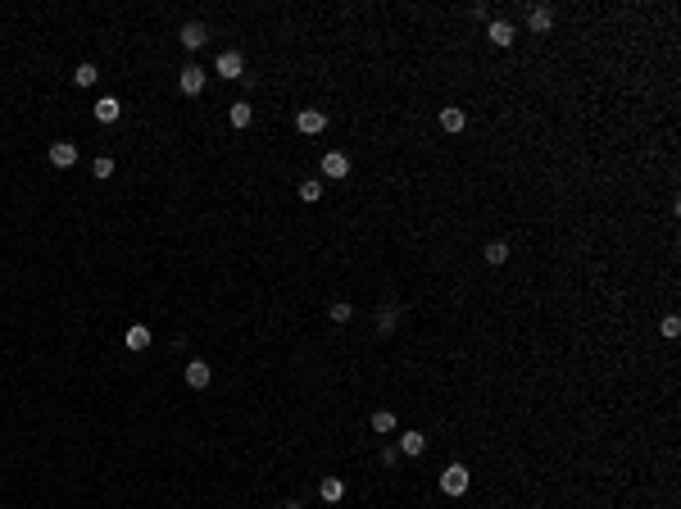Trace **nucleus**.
Returning <instances> with one entry per match:
<instances>
[{
    "label": "nucleus",
    "instance_id": "f257e3e1",
    "mask_svg": "<svg viewBox=\"0 0 681 509\" xmlns=\"http://www.w3.org/2000/svg\"><path fill=\"white\" fill-rule=\"evenodd\" d=\"M468 482H473V473H468V464H450L445 473H440V491L445 496H464Z\"/></svg>",
    "mask_w": 681,
    "mask_h": 509
},
{
    "label": "nucleus",
    "instance_id": "f03ea898",
    "mask_svg": "<svg viewBox=\"0 0 681 509\" xmlns=\"http://www.w3.org/2000/svg\"><path fill=\"white\" fill-rule=\"evenodd\" d=\"M177 86H182V95H200L205 91V69H200V64H187V69L177 73Z\"/></svg>",
    "mask_w": 681,
    "mask_h": 509
},
{
    "label": "nucleus",
    "instance_id": "7ed1b4c3",
    "mask_svg": "<svg viewBox=\"0 0 681 509\" xmlns=\"http://www.w3.org/2000/svg\"><path fill=\"white\" fill-rule=\"evenodd\" d=\"M218 78H245L241 51H223V55H218Z\"/></svg>",
    "mask_w": 681,
    "mask_h": 509
},
{
    "label": "nucleus",
    "instance_id": "20e7f679",
    "mask_svg": "<svg viewBox=\"0 0 681 509\" xmlns=\"http://www.w3.org/2000/svg\"><path fill=\"white\" fill-rule=\"evenodd\" d=\"M295 128H300L304 137H318V132L328 128V114H323V110H300V119H295Z\"/></svg>",
    "mask_w": 681,
    "mask_h": 509
},
{
    "label": "nucleus",
    "instance_id": "39448f33",
    "mask_svg": "<svg viewBox=\"0 0 681 509\" xmlns=\"http://www.w3.org/2000/svg\"><path fill=\"white\" fill-rule=\"evenodd\" d=\"M50 164L55 168H73L78 164V146H73V141H50Z\"/></svg>",
    "mask_w": 681,
    "mask_h": 509
},
{
    "label": "nucleus",
    "instance_id": "423d86ee",
    "mask_svg": "<svg viewBox=\"0 0 681 509\" xmlns=\"http://www.w3.org/2000/svg\"><path fill=\"white\" fill-rule=\"evenodd\" d=\"M345 173H350V155H341V150H328V155H323V178H345Z\"/></svg>",
    "mask_w": 681,
    "mask_h": 509
},
{
    "label": "nucleus",
    "instance_id": "0eeeda50",
    "mask_svg": "<svg viewBox=\"0 0 681 509\" xmlns=\"http://www.w3.org/2000/svg\"><path fill=\"white\" fill-rule=\"evenodd\" d=\"M527 27H532V32H550V27H554V9L550 5H532V9H527Z\"/></svg>",
    "mask_w": 681,
    "mask_h": 509
},
{
    "label": "nucleus",
    "instance_id": "6e6552de",
    "mask_svg": "<svg viewBox=\"0 0 681 509\" xmlns=\"http://www.w3.org/2000/svg\"><path fill=\"white\" fill-rule=\"evenodd\" d=\"M209 378H214V373H209L205 359H191V364H187V387H191V391H205Z\"/></svg>",
    "mask_w": 681,
    "mask_h": 509
},
{
    "label": "nucleus",
    "instance_id": "1a4fd4ad",
    "mask_svg": "<svg viewBox=\"0 0 681 509\" xmlns=\"http://www.w3.org/2000/svg\"><path fill=\"white\" fill-rule=\"evenodd\" d=\"M205 41H209V27L205 23H182V46H187V51H200Z\"/></svg>",
    "mask_w": 681,
    "mask_h": 509
},
{
    "label": "nucleus",
    "instance_id": "9d476101",
    "mask_svg": "<svg viewBox=\"0 0 681 509\" xmlns=\"http://www.w3.org/2000/svg\"><path fill=\"white\" fill-rule=\"evenodd\" d=\"M95 123H119V114H123V105L114 100V95H100V100H95Z\"/></svg>",
    "mask_w": 681,
    "mask_h": 509
},
{
    "label": "nucleus",
    "instance_id": "9b49d317",
    "mask_svg": "<svg viewBox=\"0 0 681 509\" xmlns=\"http://www.w3.org/2000/svg\"><path fill=\"white\" fill-rule=\"evenodd\" d=\"M486 37H491V46H500V51H509V46H513V23H504V18H495V23L486 27Z\"/></svg>",
    "mask_w": 681,
    "mask_h": 509
},
{
    "label": "nucleus",
    "instance_id": "f8f14e48",
    "mask_svg": "<svg viewBox=\"0 0 681 509\" xmlns=\"http://www.w3.org/2000/svg\"><path fill=\"white\" fill-rule=\"evenodd\" d=\"M423 450H427V437H423V432H400V455L418 459Z\"/></svg>",
    "mask_w": 681,
    "mask_h": 509
},
{
    "label": "nucleus",
    "instance_id": "ddd939ff",
    "mask_svg": "<svg viewBox=\"0 0 681 509\" xmlns=\"http://www.w3.org/2000/svg\"><path fill=\"white\" fill-rule=\"evenodd\" d=\"M150 341H155V332H150L146 323H132V328H128V350H146Z\"/></svg>",
    "mask_w": 681,
    "mask_h": 509
},
{
    "label": "nucleus",
    "instance_id": "4468645a",
    "mask_svg": "<svg viewBox=\"0 0 681 509\" xmlns=\"http://www.w3.org/2000/svg\"><path fill=\"white\" fill-rule=\"evenodd\" d=\"M318 496H323L328 505H337L341 496H345V482H341V477H323V482H318Z\"/></svg>",
    "mask_w": 681,
    "mask_h": 509
},
{
    "label": "nucleus",
    "instance_id": "2eb2a0df",
    "mask_svg": "<svg viewBox=\"0 0 681 509\" xmlns=\"http://www.w3.org/2000/svg\"><path fill=\"white\" fill-rule=\"evenodd\" d=\"M227 119H232V128H250V119H255V110H250V100H236L232 110H227Z\"/></svg>",
    "mask_w": 681,
    "mask_h": 509
},
{
    "label": "nucleus",
    "instance_id": "dca6fc26",
    "mask_svg": "<svg viewBox=\"0 0 681 509\" xmlns=\"http://www.w3.org/2000/svg\"><path fill=\"white\" fill-rule=\"evenodd\" d=\"M464 110H454V105H445V110H440V128L445 132H464Z\"/></svg>",
    "mask_w": 681,
    "mask_h": 509
},
{
    "label": "nucleus",
    "instance_id": "f3484780",
    "mask_svg": "<svg viewBox=\"0 0 681 509\" xmlns=\"http://www.w3.org/2000/svg\"><path fill=\"white\" fill-rule=\"evenodd\" d=\"M73 82H78V86H95V82H100V69H95V64H78V69H73Z\"/></svg>",
    "mask_w": 681,
    "mask_h": 509
},
{
    "label": "nucleus",
    "instance_id": "a211bd4d",
    "mask_svg": "<svg viewBox=\"0 0 681 509\" xmlns=\"http://www.w3.org/2000/svg\"><path fill=\"white\" fill-rule=\"evenodd\" d=\"M482 255H486V264H509V242H491Z\"/></svg>",
    "mask_w": 681,
    "mask_h": 509
},
{
    "label": "nucleus",
    "instance_id": "6ab92c4d",
    "mask_svg": "<svg viewBox=\"0 0 681 509\" xmlns=\"http://www.w3.org/2000/svg\"><path fill=\"white\" fill-rule=\"evenodd\" d=\"M368 423H372V432H396V414H391V409H377Z\"/></svg>",
    "mask_w": 681,
    "mask_h": 509
},
{
    "label": "nucleus",
    "instance_id": "aec40b11",
    "mask_svg": "<svg viewBox=\"0 0 681 509\" xmlns=\"http://www.w3.org/2000/svg\"><path fill=\"white\" fill-rule=\"evenodd\" d=\"M318 196H323V182H313V178H309V182H300V200H309V205H313Z\"/></svg>",
    "mask_w": 681,
    "mask_h": 509
},
{
    "label": "nucleus",
    "instance_id": "412c9836",
    "mask_svg": "<svg viewBox=\"0 0 681 509\" xmlns=\"http://www.w3.org/2000/svg\"><path fill=\"white\" fill-rule=\"evenodd\" d=\"M377 332H396V310H391V305L377 314Z\"/></svg>",
    "mask_w": 681,
    "mask_h": 509
},
{
    "label": "nucleus",
    "instance_id": "4be33fe9",
    "mask_svg": "<svg viewBox=\"0 0 681 509\" xmlns=\"http://www.w3.org/2000/svg\"><path fill=\"white\" fill-rule=\"evenodd\" d=\"M659 332H663V337H668V341H673V337H677V332H681V319H677V314H668V319H663V323H659Z\"/></svg>",
    "mask_w": 681,
    "mask_h": 509
},
{
    "label": "nucleus",
    "instance_id": "5701e85b",
    "mask_svg": "<svg viewBox=\"0 0 681 509\" xmlns=\"http://www.w3.org/2000/svg\"><path fill=\"white\" fill-rule=\"evenodd\" d=\"M328 314H332V323H350V314H354V310H350V305H345V300H337V305H332Z\"/></svg>",
    "mask_w": 681,
    "mask_h": 509
},
{
    "label": "nucleus",
    "instance_id": "b1692460",
    "mask_svg": "<svg viewBox=\"0 0 681 509\" xmlns=\"http://www.w3.org/2000/svg\"><path fill=\"white\" fill-rule=\"evenodd\" d=\"M91 173H95V178H109V173H114V159H109V155H100V159L91 164Z\"/></svg>",
    "mask_w": 681,
    "mask_h": 509
},
{
    "label": "nucleus",
    "instance_id": "393cba45",
    "mask_svg": "<svg viewBox=\"0 0 681 509\" xmlns=\"http://www.w3.org/2000/svg\"><path fill=\"white\" fill-rule=\"evenodd\" d=\"M282 509H304V505H300V501H286V505H282Z\"/></svg>",
    "mask_w": 681,
    "mask_h": 509
}]
</instances>
